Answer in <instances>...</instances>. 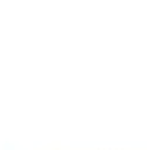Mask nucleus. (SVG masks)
Masks as SVG:
<instances>
[]
</instances>
